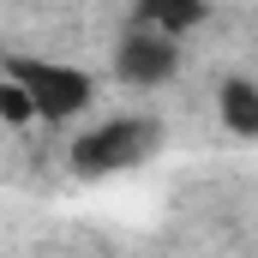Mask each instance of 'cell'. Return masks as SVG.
Instances as JSON below:
<instances>
[{
	"instance_id": "1",
	"label": "cell",
	"mask_w": 258,
	"mask_h": 258,
	"mask_svg": "<svg viewBox=\"0 0 258 258\" xmlns=\"http://www.w3.org/2000/svg\"><path fill=\"white\" fill-rule=\"evenodd\" d=\"M156 144H162V126H156V120H144V114H114V120L90 126L84 138H72V168H78L84 180H108V174L138 168Z\"/></svg>"
},
{
	"instance_id": "2",
	"label": "cell",
	"mask_w": 258,
	"mask_h": 258,
	"mask_svg": "<svg viewBox=\"0 0 258 258\" xmlns=\"http://www.w3.org/2000/svg\"><path fill=\"white\" fill-rule=\"evenodd\" d=\"M6 78L30 96V108H36V120H72L78 108H90V72H78V66L66 60H30V54H12L6 60Z\"/></svg>"
},
{
	"instance_id": "3",
	"label": "cell",
	"mask_w": 258,
	"mask_h": 258,
	"mask_svg": "<svg viewBox=\"0 0 258 258\" xmlns=\"http://www.w3.org/2000/svg\"><path fill=\"white\" fill-rule=\"evenodd\" d=\"M114 72H120L126 84H138V90L168 84V78L180 72V36L150 30V24H132L126 36H120V48H114Z\"/></svg>"
},
{
	"instance_id": "4",
	"label": "cell",
	"mask_w": 258,
	"mask_h": 258,
	"mask_svg": "<svg viewBox=\"0 0 258 258\" xmlns=\"http://www.w3.org/2000/svg\"><path fill=\"white\" fill-rule=\"evenodd\" d=\"M216 108H222V126H228V132L258 138V84L228 78V84H222V96H216Z\"/></svg>"
},
{
	"instance_id": "5",
	"label": "cell",
	"mask_w": 258,
	"mask_h": 258,
	"mask_svg": "<svg viewBox=\"0 0 258 258\" xmlns=\"http://www.w3.org/2000/svg\"><path fill=\"white\" fill-rule=\"evenodd\" d=\"M198 18H204V0H138V24H150V30H168V36L192 30Z\"/></svg>"
},
{
	"instance_id": "6",
	"label": "cell",
	"mask_w": 258,
	"mask_h": 258,
	"mask_svg": "<svg viewBox=\"0 0 258 258\" xmlns=\"http://www.w3.org/2000/svg\"><path fill=\"white\" fill-rule=\"evenodd\" d=\"M0 114L12 120V126H24V120H36V108H30V96L12 84V78H0Z\"/></svg>"
}]
</instances>
